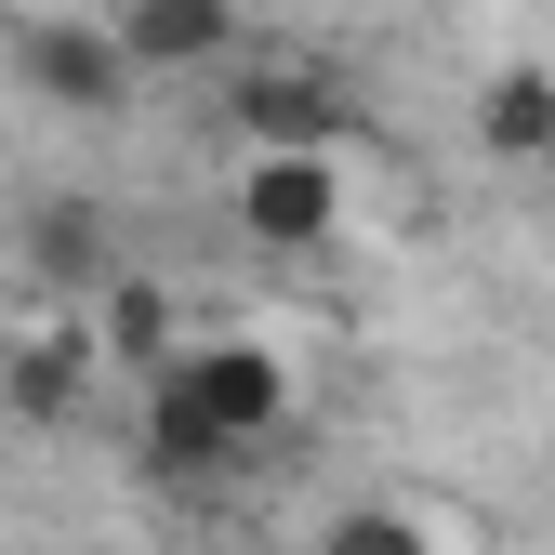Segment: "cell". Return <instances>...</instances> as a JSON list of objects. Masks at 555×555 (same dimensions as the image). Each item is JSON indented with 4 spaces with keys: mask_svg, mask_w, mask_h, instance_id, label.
Wrapping results in <instances>:
<instances>
[{
    "mask_svg": "<svg viewBox=\"0 0 555 555\" xmlns=\"http://www.w3.org/2000/svg\"><path fill=\"white\" fill-rule=\"evenodd\" d=\"M238 238L331 251L344 238V146H238Z\"/></svg>",
    "mask_w": 555,
    "mask_h": 555,
    "instance_id": "1",
    "label": "cell"
},
{
    "mask_svg": "<svg viewBox=\"0 0 555 555\" xmlns=\"http://www.w3.org/2000/svg\"><path fill=\"white\" fill-rule=\"evenodd\" d=\"M159 371H185L198 397H212V424L238 450H264L278 424H292V358H278V344H185V358H159Z\"/></svg>",
    "mask_w": 555,
    "mask_h": 555,
    "instance_id": "4",
    "label": "cell"
},
{
    "mask_svg": "<svg viewBox=\"0 0 555 555\" xmlns=\"http://www.w3.org/2000/svg\"><path fill=\"white\" fill-rule=\"evenodd\" d=\"M93 344H106V371H132V384H146L159 358H185V331H172V292L119 264L106 292H93Z\"/></svg>",
    "mask_w": 555,
    "mask_h": 555,
    "instance_id": "9",
    "label": "cell"
},
{
    "mask_svg": "<svg viewBox=\"0 0 555 555\" xmlns=\"http://www.w3.org/2000/svg\"><path fill=\"white\" fill-rule=\"evenodd\" d=\"M305 555H437V542H424V516H410V503H331Z\"/></svg>",
    "mask_w": 555,
    "mask_h": 555,
    "instance_id": "10",
    "label": "cell"
},
{
    "mask_svg": "<svg viewBox=\"0 0 555 555\" xmlns=\"http://www.w3.org/2000/svg\"><path fill=\"white\" fill-rule=\"evenodd\" d=\"M476 146H490L503 172L555 159V66H490V80H476Z\"/></svg>",
    "mask_w": 555,
    "mask_h": 555,
    "instance_id": "8",
    "label": "cell"
},
{
    "mask_svg": "<svg viewBox=\"0 0 555 555\" xmlns=\"http://www.w3.org/2000/svg\"><path fill=\"white\" fill-rule=\"evenodd\" d=\"M93 371H106V344H93V318H66V331L14 344V371H0V397H14V424H66V410L93 397Z\"/></svg>",
    "mask_w": 555,
    "mask_h": 555,
    "instance_id": "7",
    "label": "cell"
},
{
    "mask_svg": "<svg viewBox=\"0 0 555 555\" xmlns=\"http://www.w3.org/2000/svg\"><path fill=\"white\" fill-rule=\"evenodd\" d=\"M238 0H119V40L146 80H198V66H238Z\"/></svg>",
    "mask_w": 555,
    "mask_h": 555,
    "instance_id": "6",
    "label": "cell"
},
{
    "mask_svg": "<svg viewBox=\"0 0 555 555\" xmlns=\"http://www.w3.org/2000/svg\"><path fill=\"white\" fill-rule=\"evenodd\" d=\"M225 132H238V146H344V93L318 80L305 53L225 66Z\"/></svg>",
    "mask_w": 555,
    "mask_h": 555,
    "instance_id": "3",
    "label": "cell"
},
{
    "mask_svg": "<svg viewBox=\"0 0 555 555\" xmlns=\"http://www.w3.org/2000/svg\"><path fill=\"white\" fill-rule=\"evenodd\" d=\"M132 397H146V476H172V490H212V476H238V463H251V450L212 424V397H198L185 371H146Z\"/></svg>",
    "mask_w": 555,
    "mask_h": 555,
    "instance_id": "5",
    "label": "cell"
},
{
    "mask_svg": "<svg viewBox=\"0 0 555 555\" xmlns=\"http://www.w3.org/2000/svg\"><path fill=\"white\" fill-rule=\"evenodd\" d=\"M14 80H27L40 106H66V119H106V106H132V93H146V66H132L119 14H106V27H80V14H66V27H27V40H14Z\"/></svg>",
    "mask_w": 555,
    "mask_h": 555,
    "instance_id": "2",
    "label": "cell"
}]
</instances>
